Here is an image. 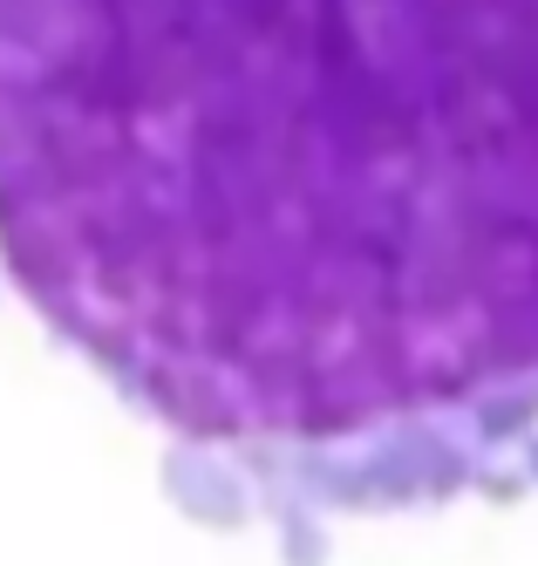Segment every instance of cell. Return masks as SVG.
Masks as SVG:
<instances>
[{
	"label": "cell",
	"instance_id": "6da1fadb",
	"mask_svg": "<svg viewBox=\"0 0 538 566\" xmlns=\"http://www.w3.org/2000/svg\"><path fill=\"white\" fill-rule=\"evenodd\" d=\"M0 273L314 533L538 471V0H0Z\"/></svg>",
	"mask_w": 538,
	"mask_h": 566
}]
</instances>
